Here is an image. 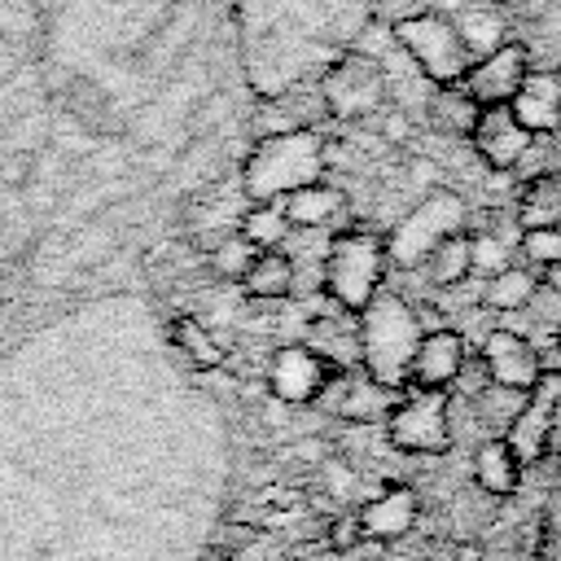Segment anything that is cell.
I'll list each match as a JSON object with an SVG mask.
<instances>
[{"label": "cell", "mask_w": 561, "mask_h": 561, "mask_svg": "<svg viewBox=\"0 0 561 561\" xmlns=\"http://www.w3.org/2000/svg\"><path fill=\"white\" fill-rule=\"evenodd\" d=\"M478 114H482V105H478L460 83H438V88L430 92V127L443 131V136H456V140L473 136Z\"/></svg>", "instance_id": "19"}, {"label": "cell", "mask_w": 561, "mask_h": 561, "mask_svg": "<svg viewBox=\"0 0 561 561\" xmlns=\"http://www.w3.org/2000/svg\"><path fill=\"white\" fill-rule=\"evenodd\" d=\"M526 403H530V390H513V386H495V381H486V386L473 394L478 416H482L495 434H508L513 421L526 412Z\"/></svg>", "instance_id": "26"}, {"label": "cell", "mask_w": 561, "mask_h": 561, "mask_svg": "<svg viewBox=\"0 0 561 561\" xmlns=\"http://www.w3.org/2000/svg\"><path fill=\"white\" fill-rule=\"evenodd\" d=\"M421 272L430 276V285L456 289V285L469 280V272H473V237H469V232L443 237V241L421 259Z\"/></svg>", "instance_id": "20"}, {"label": "cell", "mask_w": 561, "mask_h": 561, "mask_svg": "<svg viewBox=\"0 0 561 561\" xmlns=\"http://www.w3.org/2000/svg\"><path fill=\"white\" fill-rule=\"evenodd\" d=\"M237 232L254 245V250H280L294 232V224L285 219L280 202H245L241 219H237Z\"/></svg>", "instance_id": "22"}, {"label": "cell", "mask_w": 561, "mask_h": 561, "mask_svg": "<svg viewBox=\"0 0 561 561\" xmlns=\"http://www.w3.org/2000/svg\"><path fill=\"white\" fill-rule=\"evenodd\" d=\"M535 289H539L535 272L508 263V267H500L495 276L482 280V302H486L491 311H522V307L535 298Z\"/></svg>", "instance_id": "25"}, {"label": "cell", "mask_w": 561, "mask_h": 561, "mask_svg": "<svg viewBox=\"0 0 561 561\" xmlns=\"http://www.w3.org/2000/svg\"><path fill=\"white\" fill-rule=\"evenodd\" d=\"M386 92H390V79L381 70V61H373L364 53H346L329 66V75L320 83V105L333 118L359 123L386 105Z\"/></svg>", "instance_id": "7"}, {"label": "cell", "mask_w": 561, "mask_h": 561, "mask_svg": "<svg viewBox=\"0 0 561 561\" xmlns=\"http://www.w3.org/2000/svg\"><path fill=\"white\" fill-rule=\"evenodd\" d=\"M517 250L526 254L530 267H548V263H561V228H526L517 237Z\"/></svg>", "instance_id": "28"}, {"label": "cell", "mask_w": 561, "mask_h": 561, "mask_svg": "<svg viewBox=\"0 0 561 561\" xmlns=\"http://www.w3.org/2000/svg\"><path fill=\"white\" fill-rule=\"evenodd\" d=\"M465 364H469V351L456 329H425L412 351L403 390H447V386H456Z\"/></svg>", "instance_id": "10"}, {"label": "cell", "mask_w": 561, "mask_h": 561, "mask_svg": "<svg viewBox=\"0 0 561 561\" xmlns=\"http://www.w3.org/2000/svg\"><path fill=\"white\" fill-rule=\"evenodd\" d=\"M241 289L259 302H276V298H289L298 289V276H294V259L285 250H259L254 263L245 267L241 276Z\"/></svg>", "instance_id": "18"}, {"label": "cell", "mask_w": 561, "mask_h": 561, "mask_svg": "<svg viewBox=\"0 0 561 561\" xmlns=\"http://www.w3.org/2000/svg\"><path fill=\"white\" fill-rule=\"evenodd\" d=\"M206 250H210V254H206V259H210V272H215V276H224V280H241V276H245V267H250V263H254V254H259V250H254L237 228H232V232H224L219 241H210Z\"/></svg>", "instance_id": "27"}, {"label": "cell", "mask_w": 561, "mask_h": 561, "mask_svg": "<svg viewBox=\"0 0 561 561\" xmlns=\"http://www.w3.org/2000/svg\"><path fill=\"white\" fill-rule=\"evenodd\" d=\"M473 482L486 495H513L522 482V456L504 434H491L473 451Z\"/></svg>", "instance_id": "16"}, {"label": "cell", "mask_w": 561, "mask_h": 561, "mask_svg": "<svg viewBox=\"0 0 561 561\" xmlns=\"http://www.w3.org/2000/svg\"><path fill=\"white\" fill-rule=\"evenodd\" d=\"M482 368H486V381L495 386H513V390H535L539 377H543V359L539 351L513 333V329H491L482 337V351H478Z\"/></svg>", "instance_id": "11"}, {"label": "cell", "mask_w": 561, "mask_h": 561, "mask_svg": "<svg viewBox=\"0 0 561 561\" xmlns=\"http://www.w3.org/2000/svg\"><path fill=\"white\" fill-rule=\"evenodd\" d=\"M543 285L561 294V263H548V267H543Z\"/></svg>", "instance_id": "33"}, {"label": "cell", "mask_w": 561, "mask_h": 561, "mask_svg": "<svg viewBox=\"0 0 561 561\" xmlns=\"http://www.w3.org/2000/svg\"><path fill=\"white\" fill-rule=\"evenodd\" d=\"M342 206H346V197L324 180H311V184H302V188L280 197V210H285V219L294 228H329L342 215Z\"/></svg>", "instance_id": "17"}, {"label": "cell", "mask_w": 561, "mask_h": 561, "mask_svg": "<svg viewBox=\"0 0 561 561\" xmlns=\"http://www.w3.org/2000/svg\"><path fill=\"white\" fill-rule=\"evenodd\" d=\"M517 228H561V180L535 175L517 202Z\"/></svg>", "instance_id": "24"}, {"label": "cell", "mask_w": 561, "mask_h": 561, "mask_svg": "<svg viewBox=\"0 0 561 561\" xmlns=\"http://www.w3.org/2000/svg\"><path fill=\"white\" fill-rule=\"evenodd\" d=\"M451 22H456V31H460L465 48L473 53V61H478V57H486L491 48L508 44L504 13H500V9H491V4H469V9H460Z\"/></svg>", "instance_id": "21"}, {"label": "cell", "mask_w": 561, "mask_h": 561, "mask_svg": "<svg viewBox=\"0 0 561 561\" xmlns=\"http://www.w3.org/2000/svg\"><path fill=\"white\" fill-rule=\"evenodd\" d=\"M557 346H561V324H557Z\"/></svg>", "instance_id": "35"}, {"label": "cell", "mask_w": 561, "mask_h": 561, "mask_svg": "<svg viewBox=\"0 0 561 561\" xmlns=\"http://www.w3.org/2000/svg\"><path fill=\"white\" fill-rule=\"evenodd\" d=\"M526 307L535 311V320H539V324H552V329L561 324V294H557V289H548L543 280H539V289H535V298H530Z\"/></svg>", "instance_id": "32"}, {"label": "cell", "mask_w": 561, "mask_h": 561, "mask_svg": "<svg viewBox=\"0 0 561 561\" xmlns=\"http://www.w3.org/2000/svg\"><path fill=\"white\" fill-rule=\"evenodd\" d=\"M456 561H478V548H460V552H456Z\"/></svg>", "instance_id": "34"}, {"label": "cell", "mask_w": 561, "mask_h": 561, "mask_svg": "<svg viewBox=\"0 0 561 561\" xmlns=\"http://www.w3.org/2000/svg\"><path fill=\"white\" fill-rule=\"evenodd\" d=\"M526 75H530V53H526V44H513V39H508V44L491 48L486 57H478V61L465 70L460 88H465L478 105H508Z\"/></svg>", "instance_id": "9"}, {"label": "cell", "mask_w": 561, "mask_h": 561, "mask_svg": "<svg viewBox=\"0 0 561 561\" xmlns=\"http://www.w3.org/2000/svg\"><path fill=\"white\" fill-rule=\"evenodd\" d=\"M333 373H337V364H329L320 351L294 342V346H280L267 359V390H272L276 403H294V408L316 403Z\"/></svg>", "instance_id": "8"}, {"label": "cell", "mask_w": 561, "mask_h": 561, "mask_svg": "<svg viewBox=\"0 0 561 561\" xmlns=\"http://www.w3.org/2000/svg\"><path fill=\"white\" fill-rule=\"evenodd\" d=\"M416 522V495L408 486H386L359 508V530L364 539H399Z\"/></svg>", "instance_id": "15"}, {"label": "cell", "mask_w": 561, "mask_h": 561, "mask_svg": "<svg viewBox=\"0 0 561 561\" xmlns=\"http://www.w3.org/2000/svg\"><path fill=\"white\" fill-rule=\"evenodd\" d=\"M386 241L377 232H364V228H351V232H337L329 254H324V267H320V285L329 294L333 307L359 316L377 294H381V272H386Z\"/></svg>", "instance_id": "3"}, {"label": "cell", "mask_w": 561, "mask_h": 561, "mask_svg": "<svg viewBox=\"0 0 561 561\" xmlns=\"http://www.w3.org/2000/svg\"><path fill=\"white\" fill-rule=\"evenodd\" d=\"M421 320L416 311L399 298V294H377L364 311H359V364L373 381L403 390L408 386V364L412 351L421 342Z\"/></svg>", "instance_id": "2"}, {"label": "cell", "mask_w": 561, "mask_h": 561, "mask_svg": "<svg viewBox=\"0 0 561 561\" xmlns=\"http://www.w3.org/2000/svg\"><path fill=\"white\" fill-rule=\"evenodd\" d=\"M70 110H75L83 123H101V118H105V96H101L92 83H79L75 96H70Z\"/></svg>", "instance_id": "30"}, {"label": "cell", "mask_w": 561, "mask_h": 561, "mask_svg": "<svg viewBox=\"0 0 561 561\" xmlns=\"http://www.w3.org/2000/svg\"><path fill=\"white\" fill-rule=\"evenodd\" d=\"M394 44L412 57V66L438 88V83H460L465 70L473 66V53L465 48L456 22L447 13H408L394 22Z\"/></svg>", "instance_id": "4"}, {"label": "cell", "mask_w": 561, "mask_h": 561, "mask_svg": "<svg viewBox=\"0 0 561 561\" xmlns=\"http://www.w3.org/2000/svg\"><path fill=\"white\" fill-rule=\"evenodd\" d=\"M386 438L412 456H438L451 447V399L447 390H408L386 412Z\"/></svg>", "instance_id": "6"}, {"label": "cell", "mask_w": 561, "mask_h": 561, "mask_svg": "<svg viewBox=\"0 0 561 561\" xmlns=\"http://www.w3.org/2000/svg\"><path fill=\"white\" fill-rule=\"evenodd\" d=\"M324 175V140L311 127L267 131L245 158L241 193L245 202H280L285 193Z\"/></svg>", "instance_id": "1"}, {"label": "cell", "mask_w": 561, "mask_h": 561, "mask_svg": "<svg viewBox=\"0 0 561 561\" xmlns=\"http://www.w3.org/2000/svg\"><path fill=\"white\" fill-rule=\"evenodd\" d=\"M451 232H465V197L451 188H430L386 237V259L394 267H421V259Z\"/></svg>", "instance_id": "5"}, {"label": "cell", "mask_w": 561, "mask_h": 561, "mask_svg": "<svg viewBox=\"0 0 561 561\" xmlns=\"http://www.w3.org/2000/svg\"><path fill=\"white\" fill-rule=\"evenodd\" d=\"M508 110H513V118H517L530 136L557 131V127H561V75H552V70H530V75L522 79V88L513 92Z\"/></svg>", "instance_id": "14"}, {"label": "cell", "mask_w": 561, "mask_h": 561, "mask_svg": "<svg viewBox=\"0 0 561 561\" xmlns=\"http://www.w3.org/2000/svg\"><path fill=\"white\" fill-rule=\"evenodd\" d=\"M359 539H364V530H359V513H337L333 526H329V543H333L337 552H346V548H355Z\"/></svg>", "instance_id": "31"}, {"label": "cell", "mask_w": 561, "mask_h": 561, "mask_svg": "<svg viewBox=\"0 0 561 561\" xmlns=\"http://www.w3.org/2000/svg\"><path fill=\"white\" fill-rule=\"evenodd\" d=\"M473 237V272L495 276L500 267H508V241L491 237V232H469Z\"/></svg>", "instance_id": "29"}, {"label": "cell", "mask_w": 561, "mask_h": 561, "mask_svg": "<svg viewBox=\"0 0 561 561\" xmlns=\"http://www.w3.org/2000/svg\"><path fill=\"white\" fill-rule=\"evenodd\" d=\"M473 149L491 171H517V162L526 158V149L535 145V136L513 118L508 105H482L478 127H473Z\"/></svg>", "instance_id": "13"}, {"label": "cell", "mask_w": 561, "mask_h": 561, "mask_svg": "<svg viewBox=\"0 0 561 561\" xmlns=\"http://www.w3.org/2000/svg\"><path fill=\"white\" fill-rule=\"evenodd\" d=\"M394 399H399V390L373 381L368 373H346V368H337V373L329 377V386L320 390L316 403L329 408V412H337L342 421H386V412L394 408Z\"/></svg>", "instance_id": "12"}, {"label": "cell", "mask_w": 561, "mask_h": 561, "mask_svg": "<svg viewBox=\"0 0 561 561\" xmlns=\"http://www.w3.org/2000/svg\"><path fill=\"white\" fill-rule=\"evenodd\" d=\"M171 342H175V351H180L193 368H224V359H228V351H224V342L210 333V324H202V320H193V316H175V320H171Z\"/></svg>", "instance_id": "23"}]
</instances>
